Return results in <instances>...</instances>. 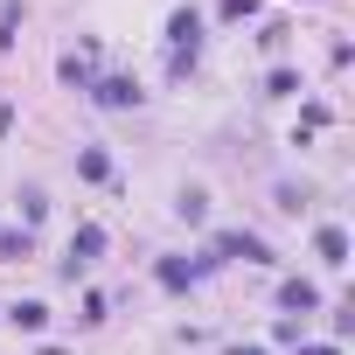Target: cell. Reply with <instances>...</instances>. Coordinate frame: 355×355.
<instances>
[{"label":"cell","instance_id":"obj_1","mask_svg":"<svg viewBox=\"0 0 355 355\" xmlns=\"http://www.w3.org/2000/svg\"><path fill=\"white\" fill-rule=\"evenodd\" d=\"M167 42H174V56H167V70L182 77V70L196 63V49H202V21H196V8H182V15L167 21Z\"/></svg>","mask_w":355,"mask_h":355},{"label":"cell","instance_id":"obj_2","mask_svg":"<svg viewBox=\"0 0 355 355\" xmlns=\"http://www.w3.org/2000/svg\"><path fill=\"white\" fill-rule=\"evenodd\" d=\"M216 258H244V265H272L265 237H251V230H216Z\"/></svg>","mask_w":355,"mask_h":355},{"label":"cell","instance_id":"obj_3","mask_svg":"<svg viewBox=\"0 0 355 355\" xmlns=\"http://www.w3.org/2000/svg\"><path fill=\"white\" fill-rule=\"evenodd\" d=\"M209 265H216V258H160L153 272H160V286H167V293H182V286H196Z\"/></svg>","mask_w":355,"mask_h":355},{"label":"cell","instance_id":"obj_4","mask_svg":"<svg viewBox=\"0 0 355 355\" xmlns=\"http://www.w3.org/2000/svg\"><path fill=\"white\" fill-rule=\"evenodd\" d=\"M91 98H98L105 112H125V105H139V84H132V77H98Z\"/></svg>","mask_w":355,"mask_h":355},{"label":"cell","instance_id":"obj_5","mask_svg":"<svg viewBox=\"0 0 355 355\" xmlns=\"http://www.w3.org/2000/svg\"><path fill=\"white\" fill-rule=\"evenodd\" d=\"M279 306L306 313V306H320V286H313V279H286V286H279Z\"/></svg>","mask_w":355,"mask_h":355},{"label":"cell","instance_id":"obj_6","mask_svg":"<svg viewBox=\"0 0 355 355\" xmlns=\"http://www.w3.org/2000/svg\"><path fill=\"white\" fill-rule=\"evenodd\" d=\"M98 251H105V230H98V223H84V230L70 237V265H91Z\"/></svg>","mask_w":355,"mask_h":355},{"label":"cell","instance_id":"obj_7","mask_svg":"<svg viewBox=\"0 0 355 355\" xmlns=\"http://www.w3.org/2000/svg\"><path fill=\"white\" fill-rule=\"evenodd\" d=\"M63 84H77V91H91V84H98V70H91V49L63 56Z\"/></svg>","mask_w":355,"mask_h":355},{"label":"cell","instance_id":"obj_8","mask_svg":"<svg viewBox=\"0 0 355 355\" xmlns=\"http://www.w3.org/2000/svg\"><path fill=\"white\" fill-rule=\"evenodd\" d=\"M77 174H84V182H105V174H112L105 146H84V153H77Z\"/></svg>","mask_w":355,"mask_h":355},{"label":"cell","instance_id":"obj_9","mask_svg":"<svg viewBox=\"0 0 355 355\" xmlns=\"http://www.w3.org/2000/svg\"><path fill=\"white\" fill-rule=\"evenodd\" d=\"M313 251H320L327 265H348V237H341V230H320V237H313Z\"/></svg>","mask_w":355,"mask_h":355},{"label":"cell","instance_id":"obj_10","mask_svg":"<svg viewBox=\"0 0 355 355\" xmlns=\"http://www.w3.org/2000/svg\"><path fill=\"white\" fill-rule=\"evenodd\" d=\"M174 209H182V223H202V216H209V196H202V189H182Z\"/></svg>","mask_w":355,"mask_h":355},{"label":"cell","instance_id":"obj_11","mask_svg":"<svg viewBox=\"0 0 355 355\" xmlns=\"http://www.w3.org/2000/svg\"><path fill=\"white\" fill-rule=\"evenodd\" d=\"M15 327H28V334L49 327V306H42V300H21V306H15Z\"/></svg>","mask_w":355,"mask_h":355},{"label":"cell","instance_id":"obj_12","mask_svg":"<svg viewBox=\"0 0 355 355\" xmlns=\"http://www.w3.org/2000/svg\"><path fill=\"white\" fill-rule=\"evenodd\" d=\"M28 251H35L28 230H8V237H0V258H28Z\"/></svg>","mask_w":355,"mask_h":355},{"label":"cell","instance_id":"obj_13","mask_svg":"<svg viewBox=\"0 0 355 355\" xmlns=\"http://www.w3.org/2000/svg\"><path fill=\"white\" fill-rule=\"evenodd\" d=\"M293 91H300L293 70H272V77H265V98H293Z\"/></svg>","mask_w":355,"mask_h":355},{"label":"cell","instance_id":"obj_14","mask_svg":"<svg viewBox=\"0 0 355 355\" xmlns=\"http://www.w3.org/2000/svg\"><path fill=\"white\" fill-rule=\"evenodd\" d=\"M216 8H223V21H251V15H258V0H216Z\"/></svg>","mask_w":355,"mask_h":355},{"label":"cell","instance_id":"obj_15","mask_svg":"<svg viewBox=\"0 0 355 355\" xmlns=\"http://www.w3.org/2000/svg\"><path fill=\"white\" fill-rule=\"evenodd\" d=\"M42 209H49V196H42V189H28V196H21V216H28V223H42Z\"/></svg>","mask_w":355,"mask_h":355},{"label":"cell","instance_id":"obj_16","mask_svg":"<svg viewBox=\"0 0 355 355\" xmlns=\"http://www.w3.org/2000/svg\"><path fill=\"white\" fill-rule=\"evenodd\" d=\"M15 132V105H0V139H8Z\"/></svg>","mask_w":355,"mask_h":355},{"label":"cell","instance_id":"obj_17","mask_svg":"<svg viewBox=\"0 0 355 355\" xmlns=\"http://www.w3.org/2000/svg\"><path fill=\"white\" fill-rule=\"evenodd\" d=\"M300 355H334V348H327V341H306V348H300Z\"/></svg>","mask_w":355,"mask_h":355},{"label":"cell","instance_id":"obj_18","mask_svg":"<svg viewBox=\"0 0 355 355\" xmlns=\"http://www.w3.org/2000/svg\"><path fill=\"white\" fill-rule=\"evenodd\" d=\"M237 355H265V348H237Z\"/></svg>","mask_w":355,"mask_h":355}]
</instances>
